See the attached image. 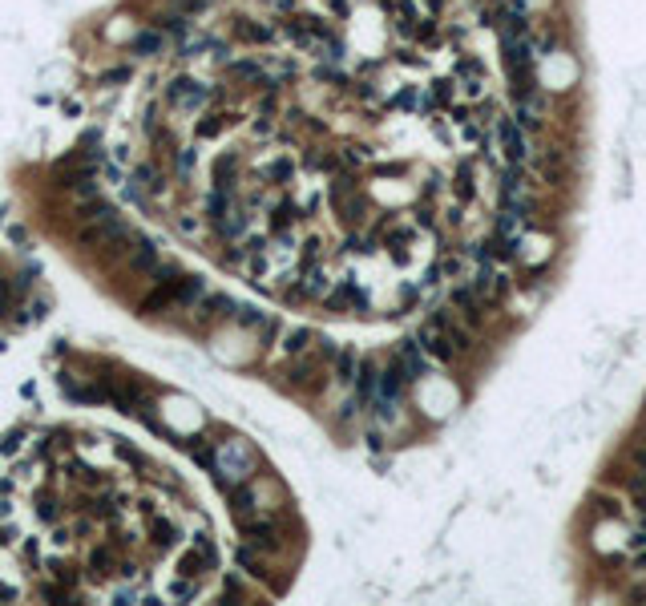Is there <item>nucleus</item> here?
<instances>
[{"instance_id":"1","label":"nucleus","mask_w":646,"mask_h":606,"mask_svg":"<svg viewBox=\"0 0 646 606\" xmlns=\"http://www.w3.org/2000/svg\"><path fill=\"white\" fill-rule=\"evenodd\" d=\"M166 101L174 110H182V114H194V110H202L210 101V89L202 81H194V77H178V81L166 85Z\"/></svg>"},{"instance_id":"2","label":"nucleus","mask_w":646,"mask_h":606,"mask_svg":"<svg viewBox=\"0 0 646 606\" xmlns=\"http://www.w3.org/2000/svg\"><path fill=\"white\" fill-rule=\"evenodd\" d=\"M497 138L505 146V154L513 162H525L530 158V141H525V125L517 117H497Z\"/></svg>"},{"instance_id":"3","label":"nucleus","mask_w":646,"mask_h":606,"mask_svg":"<svg viewBox=\"0 0 646 606\" xmlns=\"http://www.w3.org/2000/svg\"><path fill=\"white\" fill-rule=\"evenodd\" d=\"M396 360H400V368L408 372V380H424L428 376V352H424V344L420 340H404L400 344V352H396Z\"/></svg>"},{"instance_id":"4","label":"nucleus","mask_w":646,"mask_h":606,"mask_svg":"<svg viewBox=\"0 0 646 606\" xmlns=\"http://www.w3.org/2000/svg\"><path fill=\"white\" fill-rule=\"evenodd\" d=\"M416 340H420V344H424V352H428L433 360H440V364H448V360L457 356V348H453V336H448V331H440L437 324H424Z\"/></svg>"},{"instance_id":"5","label":"nucleus","mask_w":646,"mask_h":606,"mask_svg":"<svg viewBox=\"0 0 646 606\" xmlns=\"http://www.w3.org/2000/svg\"><path fill=\"white\" fill-rule=\"evenodd\" d=\"M376 392H380V368H376L372 360H364L360 372H356V397H360V404L368 408V404H376Z\"/></svg>"},{"instance_id":"6","label":"nucleus","mask_w":646,"mask_h":606,"mask_svg":"<svg viewBox=\"0 0 646 606\" xmlns=\"http://www.w3.org/2000/svg\"><path fill=\"white\" fill-rule=\"evenodd\" d=\"M453 303L464 311L469 324H481V291H477L473 283H457V287H453Z\"/></svg>"},{"instance_id":"7","label":"nucleus","mask_w":646,"mask_h":606,"mask_svg":"<svg viewBox=\"0 0 646 606\" xmlns=\"http://www.w3.org/2000/svg\"><path fill=\"white\" fill-rule=\"evenodd\" d=\"M227 465L234 469L231 477H238V481H243V477L251 473V453H247L243 444H227V449H222V465H218V469H227ZM218 469H214V473H218Z\"/></svg>"},{"instance_id":"8","label":"nucleus","mask_w":646,"mask_h":606,"mask_svg":"<svg viewBox=\"0 0 646 606\" xmlns=\"http://www.w3.org/2000/svg\"><path fill=\"white\" fill-rule=\"evenodd\" d=\"M234 210V198H231V187H214L207 194V214H210V223H218V218H227Z\"/></svg>"},{"instance_id":"9","label":"nucleus","mask_w":646,"mask_h":606,"mask_svg":"<svg viewBox=\"0 0 646 606\" xmlns=\"http://www.w3.org/2000/svg\"><path fill=\"white\" fill-rule=\"evenodd\" d=\"M130 267L134 271H158L162 263H158V247L150 243V239H141L138 247H134V255H130Z\"/></svg>"},{"instance_id":"10","label":"nucleus","mask_w":646,"mask_h":606,"mask_svg":"<svg viewBox=\"0 0 646 606\" xmlns=\"http://www.w3.org/2000/svg\"><path fill=\"white\" fill-rule=\"evenodd\" d=\"M453 190H457V198H461V202H473V198H477V174H473V166H469V162L457 170Z\"/></svg>"},{"instance_id":"11","label":"nucleus","mask_w":646,"mask_h":606,"mask_svg":"<svg viewBox=\"0 0 646 606\" xmlns=\"http://www.w3.org/2000/svg\"><path fill=\"white\" fill-rule=\"evenodd\" d=\"M360 364H364V360H360V356H356L351 348H344L340 356H335V372H340V380H344V384H356V372H360Z\"/></svg>"},{"instance_id":"12","label":"nucleus","mask_w":646,"mask_h":606,"mask_svg":"<svg viewBox=\"0 0 646 606\" xmlns=\"http://www.w3.org/2000/svg\"><path fill=\"white\" fill-rule=\"evenodd\" d=\"M243 534L251 537L254 546H275V526L271 521H243Z\"/></svg>"},{"instance_id":"13","label":"nucleus","mask_w":646,"mask_h":606,"mask_svg":"<svg viewBox=\"0 0 646 606\" xmlns=\"http://www.w3.org/2000/svg\"><path fill=\"white\" fill-rule=\"evenodd\" d=\"M311 340H315V331H307V327H295V331H287V340H283V352H287V356H303V352L311 348Z\"/></svg>"},{"instance_id":"14","label":"nucleus","mask_w":646,"mask_h":606,"mask_svg":"<svg viewBox=\"0 0 646 606\" xmlns=\"http://www.w3.org/2000/svg\"><path fill=\"white\" fill-rule=\"evenodd\" d=\"M231 73L234 77H243V81H259V85H267L271 77H267V69L259 65V61H231Z\"/></svg>"},{"instance_id":"15","label":"nucleus","mask_w":646,"mask_h":606,"mask_svg":"<svg viewBox=\"0 0 646 606\" xmlns=\"http://www.w3.org/2000/svg\"><path fill=\"white\" fill-rule=\"evenodd\" d=\"M263 174H267L271 182H291V178H295V162H291V158H271Z\"/></svg>"},{"instance_id":"16","label":"nucleus","mask_w":646,"mask_h":606,"mask_svg":"<svg viewBox=\"0 0 646 606\" xmlns=\"http://www.w3.org/2000/svg\"><path fill=\"white\" fill-rule=\"evenodd\" d=\"M243 41H251V45H267L271 41V28L267 24H251V21H238V28H234Z\"/></svg>"},{"instance_id":"17","label":"nucleus","mask_w":646,"mask_h":606,"mask_svg":"<svg viewBox=\"0 0 646 606\" xmlns=\"http://www.w3.org/2000/svg\"><path fill=\"white\" fill-rule=\"evenodd\" d=\"M162 45H166V41H162V33H138V37H134V53H141V57H154V53H162Z\"/></svg>"},{"instance_id":"18","label":"nucleus","mask_w":646,"mask_h":606,"mask_svg":"<svg viewBox=\"0 0 646 606\" xmlns=\"http://www.w3.org/2000/svg\"><path fill=\"white\" fill-rule=\"evenodd\" d=\"M222 130H227V117H222V114H207L202 121H198V130H194V134H198L202 141H210V138H218Z\"/></svg>"},{"instance_id":"19","label":"nucleus","mask_w":646,"mask_h":606,"mask_svg":"<svg viewBox=\"0 0 646 606\" xmlns=\"http://www.w3.org/2000/svg\"><path fill=\"white\" fill-rule=\"evenodd\" d=\"M202 311H207L210 320H218V315H234L238 307H234V300H227V295H207Z\"/></svg>"},{"instance_id":"20","label":"nucleus","mask_w":646,"mask_h":606,"mask_svg":"<svg viewBox=\"0 0 646 606\" xmlns=\"http://www.w3.org/2000/svg\"><path fill=\"white\" fill-rule=\"evenodd\" d=\"M170 598H178V603H190V598H198V582H190V574L174 578V582H170Z\"/></svg>"},{"instance_id":"21","label":"nucleus","mask_w":646,"mask_h":606,"mask_svg":"<svg viewBox=\"0 0 646 606\" xmlns=\"http://www.w3.org/2000/svg\"><path fill=\"white\" fill-rule=\"evenodd\" d=\"M234 154H222L218 162H214V187H231V178H234Z\"/></svg>"},{"instance_id":"22","label":"nucleus","mask_w":646,"mask_h":606,"mask_svg":"<svg viewBox=\"0 0 646 606\" xmlns=\"http://www.w3.org/2000/svg\"><path fill=\"white\" fill-rule=\"evenodd\" d=\"M154 542L166 546V550H174V546H178V526H174V521H158V526H154Z\"/></svg>"},{"instance_id":"23","label":"nucleus","mask_w":646,"mask_h":606,"mask_svg":"<svg viewBox=\"0 0 646 606\" xmlns=\"http://www.w3.org/2000/svg\"><path fill=\"white\" fill-rule=\"evenodd\" d=\"M231 505L238 513H251L254 510V493L247 490V485H234V490H231Z\"/></svg>"},{"instance_id":"24","label":"nucleus","mask_w":646,"mask_h":606,"mask_svg":"<svg viewBox=\"0 0 646 606\" xmlns=\"http://www.w3.org/2000/svg\"><path fill=\"white\" fill-rule=\"evenodd\" d=\"M194 166H198V154H194V150H178V174H190V170H194Z\"/></svg>"},{"instance_id":"25","label":"nucleus","mask_w":646,"mask_h":606,"mask_svg":"<svg viewBox=\"0 0 646 606\" xmlns=\"http://www.w3.org/2000/svg\"><path fill=\"white\" fill-rule=\"evenodd\" d=\"M396 105H400V110H416V105H420V94H416V89H404V94L396 97Z\"/></svg>"},{"instance_id":"26","label":"nucleus","mask_w":646,"mask_h":606,"mask_svg":"<svg viewBox=\"0 0 646 606\" xmlns=\"http://www.w3.org/2000/svg\"><path fill=\"white\" fill-rule=\"evenodd\" d=\"M17 444H21V433H8V437H0V457H8Z\"/></svg>"},{"instance_id":"27","label":"nucleus","mask_w":646,"mask_h":606,"mask_svg":"<svg viewBox=\"0 0 646 606\" xmlns=\"http://www.w3.org/2000/svg\"><path fill=\"white\" fill-rule=\"evenodd\" d=\"M634 465H638V473H646V444L634 449Z\"/></svg>"},{"instance_id":"28","label":"nucleus","mask_w":646,"mask_h":606,"mask_svg":"<svg viewBox=\"0 0 646 606\" xmlns=\"http://www.w3.org/2000/svg\"><path fill=\"white\" fill-rule=\"evenodd\" d=\"M178 231H182V234H194V231H198V223H194V218H178Z\"/></svg>"},{"instance_id":"29","label":"nucleus","mask_w":646,"mask_h":606,"mask_svg":"<svg viewBox=\"0 0 646 606\" xmlns=\"http://www.w3.org/2000/svg\"><path fill=\"white\" fill-rule=\"evenodd\" d=\"M0 598H8V603H12V598H21V590H17V586H0Z\"/></svg>"},{"instance_id":"30","label":"nucleus","mask_w":646,"mask_h":606,"mask_svg":"<svg viewBox=\"0 0 646 606\" xmlns=\"http://www.w3.org/2000/svg\"><path fill=\"white\" fill-rule=\"evenodd\" d=\"M634 598H646V586H638V590H634Z\"/></svg>"},{"instance_id":"31","label":"nucleus","mask_w":646,"mask_h":606,"mask_svg":"<svg viewBox=\"0 0 646 606\" xmlns=\"http://www.w3.org/2000/svg\"><path fill=\"white\" fill-rule=\"evenodd\" d=\"M638 566H646V554H643V558H638Z\"/></svg>"},{"instance_id":"32","label":"nucleus","mask_w":646,"mask_h":606,"mask_svg":"<svg viewBox=\"0 0 646 606\" xmlns=\"http://www.w3.org/2000/svg\"><path fill=\"white\" fill-rule=\"evenodd\" d=\"M643 534H646V521H643Z\"/></svg>"}]
</instances>
